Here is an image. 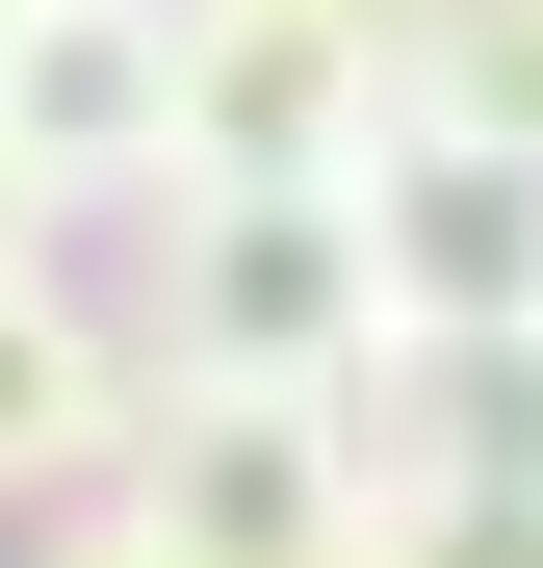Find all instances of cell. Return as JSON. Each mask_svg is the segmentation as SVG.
Segmentation results:
<instances>
[{"label":"cell","mask_w":543,"mask_h":568,"mask_svg":"<svg viewBox=\"0 0 543 568\" xmlns=\"http://www.w3.org/2000/svg\"><path fill=\"white\" fill-rule=\"evenodd\" d=\"M130 233V388H259V414H336L362 362H389V311H362V233H336V181H155Z\"/></svg>","instance_id":"1"},{"label":"cell","mask_w":543,"mask_h":568,"mask_svg":"<svg viewBox=\"0 0 543 568\" xmlns=\"http://www.w3.org/2000/svg\"><path fill=\"white\" fill-rule=\"evenodd\" d=\"M0 52H27V0H0Z\"/></svg>","instance_id":"11"},{"label":"cell","mask_w":543,"mask_h":568,"mask_svg":"<svg viewBox=\"0 0 543 568\" xmlns=\"http://www.w3.org/2000/svg\"><path fill=\"white\" fill-rule=\"evenodd\" d=\"M130 336H104V284H0V517H78V491H130Z\"/></svg>","instance_id":"7"},{"label":"cell","mask_w":543,"mask_h":568,"mask_svg":"<svg viewBox=\"0 0 543 568\" xmlns=\"http://www.w3.org/2000/svg\"><path fill=\"white\" fill-rule=\"evenodd\" d=\"M155 78H181V181H336L389 130V52L336 0H155Z\"/></svg>","instance_id":"3"},{"label":"cell","mask_w":543,"mask_h":568,"mask_svg":"<svg viewBox=\"0 0 543 568\" xmlns=\"http://www.w3.org/2000/svg\"><path fill=\"white\" fill-rule=\"evenodd\" d=\"M543 27V0H414V52H517Z\"/></svg>","instance_id":"9"},{"label":"cell","mask_w":543,"mask_h":568,"mask_svg":"<svg viewBox=\"0 0 543 568\" xmlns=\"http://www.w3.org/2000/svg\"><path fill=\"white\" fill-rule=\"evenodd\" d=\"M336 233H362V311L389 336H543V155L492 104H414L389 78V130L336 155Z\"/></svg>","instance_id":"2"},{"label":"cell","mask_w":543,"mask_h":568,"mask_svg":"<svg viewBox=\"0 0 543 568\" xmlns=\"http://www.w3.org/2000/svg\"><path fill=\"white\" fill-rule=\"evenodd\" d=\"M27 568H181V542H155L130 491H78V517H27Z\"/></svg>","instance_id":"8"},{"label":"cell","mask_w":543,"mask_h":568,"mask_svg":"<svg viewBox=\"0 0 543 568\" xmlns=\"http://www.w3.org/2000/svg\"><path fill=\"white\" fill-rule=\"evenodd\" d=\"M130 517H155L181 568H362V465H336V414L155 388V414H130Z\"/></svg>","instance_id":"4"},{"label":"cell","mask_w":543,"mask_h":568,"mask_svg":"<svg viewBox=\"0 0 543 568\" xmlns=\"http://www.w3.org/2000/svg\"><path fill=\"white\" fill-rule=\"evenodd\" d=\"M0 181H27L52 233H104L181 181V78H155V0H27V52H0Z\"/></svg>","instance_id":"5"},{"label":"cell","mask_w":543,"mask_h":568,"mask_svg":"<svg viewBox=\"0 0 543 568\" xmlns=\"http://www.w3.org/2000/svg\"><path fill=\"white\" fill-rule=\"evenodd\" d=\"M336 465H362V517H414V491H543V336H389L336 388Z\"/></svg>","instance_id":"6"},{"label":"cell","mask_w":543,"mask_h":568,"mask_svg":"<svg viewBox=\"0 0 543 568\" xmlns=\"http://www.w3.org/2000/svg\"><path fill=\"white\" fill-rule=\"evenodd\" d=\"M0 284H52V207H27V181H0Z\"/></svg>","instance_id":"10"}]
</instances>
